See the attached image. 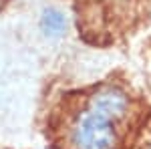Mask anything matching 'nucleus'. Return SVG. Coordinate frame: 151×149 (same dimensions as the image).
Listing matches in <instances>:
<instances>
[{
  "label": "nucleus",
  "instance_id": "1",
  "mask_svg": "<svg viewBox=\"0 0 151 149\" xmlns=\"http://www.w3.org/2000/svg\"><path fill=\"white\" fill-rule=\"evenodd\" d=\"M119 121L97 111L85 103L77 109L67 129V141L70 149H119Z\"/></svg>",
  "mask_w": 151,
  "mask_h": 149
},
{
  "label": "nucleus",
  "instance_id": "2",
  "mask_svg": "<svg viewBox=\"0 0 151 149\" xmlns=\"http://www.w3.org/2000/svg\"><path fill=\"white\" fill-rule=\"evenodd\" d=\"M87 105L105 115H109L115 121H123L129 115L131 101H129V95L121 87H117V85H103V87H97L87 97Z\"/></svg>",
  "mask_w": 151,
  "mask_h": 149
},
{
  "label": "nucleus",
  "instance_id": "3",
  "mask_svg": "<svg viewBox=\"0 0 151 149\" xmlns=\"http://www.w3.org/2000/svg\"><path fill=\"white\" fill-rule=\"evenodd\" d=\"M38 26H40V30H42L45 36H48V38H60V36L67 35V30H69V16L60 8L48 6L40 14Z\"/></svg>",
  "mask_w": 151,
  "mask_h": 149
},
{
  "label": "nucleus",
  "instance_id": "4",
  "mask_svg": "<svg viewBox=\"0 0 151 149\" xmlns=\"http://www.w3.org/2000/svg\"><path fill=\"white\" fill-rule=\"evenodd\" d=\"M149 149H151V145H149Z\"/></svg>",
  "mask_w": 151,
  "mask_h": 149
}]
</instances>
